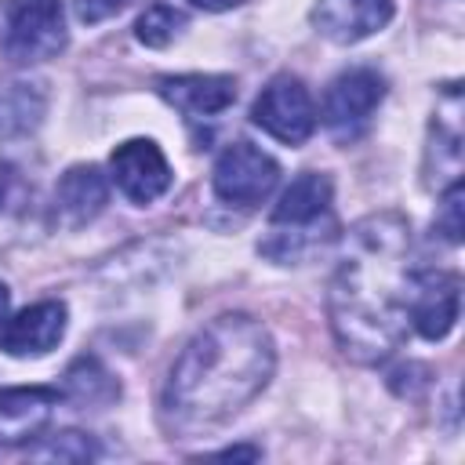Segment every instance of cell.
<instances>
[{"label":"cell","instance_id":"6da1fadb","mask_svg":"<svg viewBox=\"0 0 465 465\" xmlns=\"http://www.w3.org/2000/svg\"><path fill=\"white\" fill-rule=\"evenodd\" d=\"M411 280V222L403 214L378 211L345 232L327 291V316L338 349L352 363H385L407 341Z\"/></svg>","mask_w":465,"mask_h":465},{"label":"cell","instance_id":"7a4b0ae2","mask_svg":"<svg viewBox=\"0 0 465 465\" xmlns=\"http://www.w3.org/2000/svg\"><path fill=\"white\" fill-rule=\"evenodd\" d=\"M272 371L276 345L265 323L247 312H222L174 356L160 392V421L182 440L211 432L262 396Z\"/></svg>","mask_w":465,"mask_h":465},{"label":"cell","instance_id":"3957f363","mask_svg":"<svg viewBox=\"0 0 465 465\" xmlns=\"http://www.w3.org/2000/svg\"><path fill=\"white\" fill-rule=\"evenodd\" d=\"M334 236V185L320 171H302L272 207L265 236L258 240V254L276 265H302L316 258Z\"/></svg>","mask_w":465,"mask_h":465},{"label":"cell","instance_id":"277c9868","mask_svg":"<svg viewBox=\"0 0 465 465\" xmlns=\"http://www.w3.org/2000/svg\"><path fill=\"white\" fill-rule=\"evenodd\" d=\"M62 0H4L0 4V51L15 65L47 62L65 51Z\"/></svg>","mask_w":465,"mask_h":465},{"label":"cell","instance_id":"5b68a950","mask_svg":"<svg viewBox=\"0 0 465 465\" xmlns=\"http://www.w3.org/2000/svg\"><path fill=\"white\" fill-rule=\"evenodd\" d=\"M381 98H385V76L371 65H352L327 84L320 120L334 142H356L371 127Z\"/></svg>","mask_w":465,"mask_h":465},{"label":"cell","instance_id":"8992f818","mask_svg":"<svg viewBox=\"0 0 465 465\" xmlns=\"http://www.w3.org/2000/svg\"><path fill=\"white\" fill-rule=\"evenodd\" d=\"M251 124L283 145H302L316 131V105L309 87L291 73L272 76L251 105Z\"/></svg>","mask_w":465,"mask_h":465},{"label":"cell","instance_id":"52a82bcc","mask_svg":"<svg viewBox=\"0 0 465 465\" xmlns=\"http://www.w3.org/2000/svg\"><path fill=\"white\" fill-rule=\"evenodd\" d=\"M280 182V163L251 142H232L211 171V189L229 207H258L272 196Z\"/></svg>","mask_w":465,"mask_h":465},{"label":"cell","instance_id":"ba28073f","mask_svg":"<svg viewBox=\"0 0 465 465\" xmlns=\"http://www.w3.org/2000/svg\"><path fill=\"white\" fill-rule=\"evenodd\" d=\"M109 171L131 203H153L171 189V163L153 138H127L113 149Z\"/></svg>","mask_w":465,"mask_h":465},{"label":"cell","instance_id":"9c48e42d","mask_svg":"<svg viewBox=\"0 0 465 465\" xmlns=\"http://www.w3.org/2000/svg\"><path fill=\"white\" fill-rule=\"evenodd\" d=\"M458 305H461V280H458V272L414 269L407 316H411V327L425 341H440V338L450 334V327L458 320Z\"/></svg>","mask_w":465,"mask_h":465},{"label":"cell","instance_id":"30bf717a","mask_svg":"<svg viewBox=\"0 0 465 465\" xmlns=\"http://www.w3.org/2000/svg\"><path fill=\"white\" fill-rule=\"evenodd\" d=\"M62 392L51 385L0 389V447H25L51 425Z\"/></svg>","mask_w":465,"mask_h":465},{"label":"cell","instance_id":"8fae6325","mask_svg":"<svg viewBox=\"0 0 465 465\" xmlns=\"http://www.w3.org/2000/svg\"><path fill=\"white\" fill-rule=\"evenodd\" d=\"M156 94L185 120H214L236 102V80L222 73H178L156 76Z\"/></svg>","mask_w":465,"mask_h":465},{"label":"cell","instance_id":"7c38bea8","mask_svg":"<svg viewBox=\"0 0 465 465\" xmlns=\"http://www.w3.org/2000/svg\"><path fill=\"white\" fill-rule=\"evenodd\" d=\"M65 323H69V312L58 298L36 302V305H29V309H22L0 323V349L15 360L44 356L62 341Z\"/></svg>","mask_w":465,"mask_h":465},{"label":"cell","instance_id":"4fadbf2b","mask_svg":"<svg viewBox=\"0 0 465 465\" xmlns=\"http://www.w3.org/2000/svg\"><path fill=\"white\" fill-rule=\"evenodd\" d=\"M392 0H316L312 25L331 44H360L392 22Z\"/></svg>","mask_w":465,"mask_h":465},{"label":"cell","instance_id":"5bb4252c","mask_svg":"<svg viewBox=\"0 0 465 465\" xmlns=\"http://www.w3.org/2000/svg\"><path fill=\"white\" fill-rule=\"evenodd\" d=\"M109 203V182L94 163H76L69 167L58 185H54V203H51V222L62 229H80L94 222Z\"/></svg>","mask_w":465,"mask_h":465},{"label":"cell","instance_id":"9a60e30c","mask_svg":"<svg viewBox=\"0 0 465 465\" xmlns=\"http://www.w3.org/2000/svg\"><path fill=\"white\" fill-rule=\"evenodd\" d=\"M447 105L450 109H436L432 131H429V149H425V182L429 185H450L461 178V102H458V87L447 91Z\"/></svg>","mask_w":465,"mask_h":465},{"label":"cell","instance_id":"2e32d148","mask_svg":"<svg viewBox=\"0 0 465 465\" xmlns=\"http://www.w3.org/2000/svg\"><path fill=\"white\" fill-rule=\"evenodd\" d=\"M47 113V94L33 80L0 84V138H22L40 127Z\"/></svg>","mask_w":465,"mask_h":465},{"label":"cell","instance_id":"e0dca14e","mask_svg":"<svg viewBox=\"0 0 465 465\" xmlns=\"http://www.w3.org/2000/svg\"><path fill=\"white\" fill-rule=\"evenodd\" d=\"M62 400H69L76 407H105V403L120 400V381L102 367L98 356H80L65 371Z\"/></svg>","mask_w":465,"mask_h":465},{"label":"cell","instance_id":"ac0fdd59","mask_svg":"<svg viewBox=\"0 0 465 465\" xmlns=\"http://www.w3.org/2000/svg\"><path fill=\"white\" fill-rule=\"evenodd\" d=\"M185 22H189L185 11L171 7V4H149V7L138 15V22H134V36H138L145 47H167V44H174V40L182 36Z\"/></svg>","mask_w":465,"mask_h":465},{"label":"cell","instance_id":"d6986e66","mask_svg":"<svg viewBox=\"0 0 465 465\" xmlns=\"http://www.w3.org/2000/svg\"><path fill=\"white\" fill-rule=\"evenodd\" d=\"M33 454L36 458H58V461H91V458H98V443L87 432L65 429L58 436H51L44 447H36Z\"/></svg>","mask_w":465,"mask_h":465},{"label":"cell","instance_id":"ffe728a7","mask_svg":"<svg viewBox=\"0 0 465 465\" xmlns=\"http://www.w3.org/2000/svg\"><path fill=\"white\" fill-rule=\"evenodd\" d=\"M432 229H436L447 243H461V178H458V182H450V185L443 189L440 214H436Z\"/></svg>","mask_w":465,"mask_h":465},{"label":"cell","instance_id":"44dd1931","mask_svg":"<svg viewBox=\"0 0 465 465\" xmlns=\"http://www.w3.org/2000/svg\"><path fill=\"white\" fill-rule=\"evenodd\" d=\"M33 189L25 185V178L15 167H0V214L7 211H22L29 203Z\"/></svg>","mask_w":465,"mask_h":465},{"label":"cell","instance_id":"7402d4cb","mask_svg":"<svg viewBox=\"0 0 465 465\" xmlns=\"http://www.w3.org/2000/svg\"><path fill=\"white\" fill-rule=\"evenodd\" d=\"M127 0H76V18L84 25H94V22H105L113 18Z\"/></svg>","mask_w":465,"mask_h":465},{"label":"cell","instance_id":"603a6c76","mask_svg":"<svg viewBox=\"0 0 465 465\" xmlns=\"http://www.w3.org/2000/svg\"><path fill=\"white\" fill-rule=\"evenodd\" d=\"M196 7H203V11H232V7H240L243 0H193Z\"/></svg>","mask_w":465,"mask_h":465},{"label":"cell","instance_id":"cb8c5ba5","mask_svg":"<svg viewBox=\"0 0 465 465\" xmlns=\"http://www.w3.org/2000/svg\"><path fill=\"white\" fill-rule=\"evenodd\" d=\"M7 305H11V291H7L4 283H0V323L7 320Z\"/></svg>","mask_w":465,"mask_h":465}]
</instances>
